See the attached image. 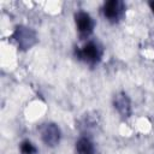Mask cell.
<instances>
[{"instance_id": "52a82bcc", "label": "cell", "mask_w": 154, "mask_h": 154, "mask_svg": "<svg viewBox=\"0 0 154 154\" xmlns=\"http://www.w3.org/2000/svg\"><path fill=\"white\" fill-rule=\"evenodd\" d=\"M76 153L77 154H94L95 148L93 142L88 137H81L76 142Z\"/></svg>"}, {"instance_id": "277c9868", "label": "cell", "mask_w": 154, "mask_h": 154, "mask_svg": "<svg viewBox=\"0 0 154 154\" xmlns=\"http://www.w3.org/2000/svg\"><path fill=\"white\" fill-rule=\"evenodd\" d=\"M41 138L48 147H55L60 141V129L53 123H47L41 128Z\"/></svg>"}, {"instance_id": "7a4b0ae2", "label": "cell", "mask_w": 154, "mask_h": 154, "mask_svg": "<svg viewBox=\"0 0 154 154\" xmlns=\"http://www.w3.org/2000/svg\"><path fill=\"white\" fill-rule=\"evenodd\" d=\"M101 55H102V49L94 41L87 42L83 47H81L77 51V57L84 63H88L90 65L96 64L101 59Z\"/></svg>"}, {"instance_id": "8992f818", "label": "cell", "mask_w": 154, "mask_h": 154, "mask_svg": "<svg viewBox=\"0 0 154 154\" xmlns=\"http://www.w3.org/2000/svg\"><path fill=\"white\" fill-rule=\"evenodd\" d=\"M113 105L122 117H129L131 114V102L126 94L118 93L117 95H114Z\"/></svg>"}, {"instance_id": "5b68a950", "label": "cell", "mask_w": 154, "mask_h": 154, "mask_svg": "<svg viewBox=\"0 0 154 154\" xmlns=\"http://www.w3.org/2000/svg\"><path fill=\"white\" fill-rule=\"evenodd\" d=\"M75 23L77 26L78 32L82 36H88L91 34L93 29H94V20L90 17L89 13L84 12V11H79L75 14Z\"/></svg>"}, {"instance_id": "6da1fadb", "label": "cell", "mask_w": 154, "mask_h": 154, "mask_svg": "<svg viewBox=\"0 0 154 154\" xmlns=\"http://www.w3.org/2000/svg\"><path fill=\"white\" fill-rule=\"evenodd\" d=\"M12 38L16 41L18 48L23 49V51L31 48L37 42L36 32L32 29L24 26V25H19L14 29V31L12 34Z\"/></svg>"}, {"instance_id": "ba28073f", "label": "cell", "mask_w": 154, "mask_h": 154, "mask_svg": "<svg viewBox=\"0 0 154 154\" xmlns=\"http://www.w3.org/2000/svg\"><path fill=\"white\" fill-rule=\"evenodd\" d=\"M20 152L22 154H35L36 147L30 141H23L20 143Z\"/></svg>"}, {"instance_id": "3957f363", "label": "cell", "mask_w": 154, "mask_h": 154, "mask_svg": "<svg viewBox=\"0 0 154 154\" xmlns=\"http://www.w3.org/2000/svg\"><path fill=\"white\" fill-rule=\"evenodd\" d=\"M102 12L105 18H107L109 22H118L124 14V4L120 0H109L105 2Z\"/></svg>"}, {"instance_id": "9c48e42d", "label": "cell", "mask_w": 154, "mask_h": 154, "mask_svg": "<svg viewBox=\"0 0 154 154\" xmlns=\"http://www.w3.org/2000/svg\"><path fill=\"white\" fill-rule=\"evenodd\" d=\"M149 6H150V8H152V11L154 12V1H150V2H149Z\"/></svg>"}]
</instances>
